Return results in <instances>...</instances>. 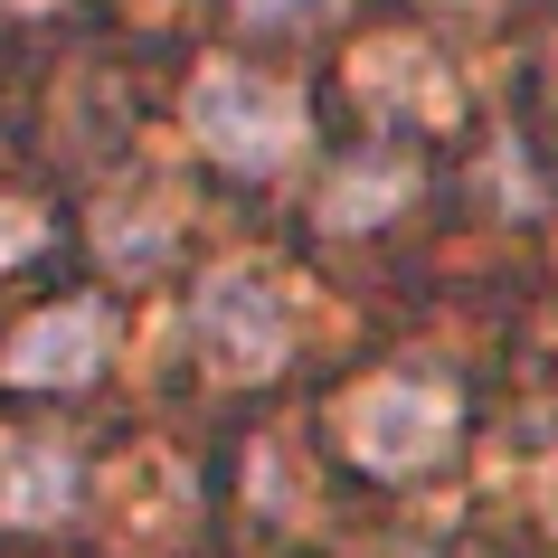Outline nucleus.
<instances>
[{
  "instance_id": "8",
  "label": "nucleus",
  "mask_w": 558,
  "mask_h": 558,
  "mask_svg": "<svg viewBox=\"0 0 558 558\" xmlns=\"http://www.w3.org/2000/svg\"><path fill=\"white\" fill-rule=\"evenodd\" d=\"M48 246H58V208L10 199V190H0V284H10V275H29Z\"/></svg>"
},
{
  "instance_id": "11",
  "label": "nucleus",
  "mask_w": 558,
  "mask_h": 558,
  "mask_svg": "<svg viewBox=\"0 0 558 558\" xmlns=\"http://www.w3.org/2000/svg\"><path fill=\"white\" fill-rule=\"evenodd\" d=\"M379 558H473V549H464V539H388Z\"/></svg>"
},
{
  "instance_id": "7",
  "label": "nucleus",
  "mask_w": 558,
  "mask_h": 558,
  "mask_svg": "<svg viewBox=\"0 0 558 558\" xmlns=\"http://www.w3.org/2000/svg\"><path fill=\"white\" fill-rule=\"evenodd\" d=\"M426 180H436L426 151H408V143H360V151L331 161L313 218H323L331 236H379V228H398V218L426 199Z\"/></svg>"
},
{
  "instance_id": "1",
  "label": "nucleus",
  "mask_w": 558,
  "mask_h": 558,
  "mask_svg": "<svg viewBox=\"0 0 558 558\" xmlns=\"http://www.w3.org/2000/svg\"><path fill=\"white\" fill-rule=\"evenodd\" d=\"M464 436H473V398L445 360H388V369H369V379H351L331 398L341 464L360 483H379V493H408V483L445 473L464 454Z\"/></svg>"
},
{
  "instance_id": "3",
  "label": "nucleus",
  "mask_w": 558,
  "mask_h": 558,
  "mask_svg": "<svg viewBox=\"0 0 558 558\" xmlns=\"http://www.w3.org/2000/svg\"><path fill=\"white\" fill-rule=\"evenodd\" d=\"M190 351L218 388H275L294 360V275L265 256H228L190 284Z\"/></svg>"
},
{
  "instance_id": "10",
  "label": "nucleus",
  "mask_w": 558,
  "mask_h": 558,
  "mask_svg": "<svg viewBox=\"0 0 558 558\" xmlns=\"http://www.w3.org/2000/svg\"><path fill=\"white\" fill-rule=\"evenodd\" d=\"M76 0H0V29H58Z\"/></svg>"
},
{
  "instance_id": "12",
  "label": "nucleus",
  "mask_w": 558,
  "mask_h": 558,
  "mask_svg": "<svg viewBox=\"0 0 558 558\" xmlns=\"http://www.w3.org/2000/svg\"><path fill=\"white\" fill-rule=\"evenodd\" d=\"M436 10H511V0H436Z\"/></svg>"
},
{
  "instance_id": "5",
  "label": "nucleus",
  "mask_w": 558,
  "mask_h": 558,
  "mask_svg": "<svg viewBox=\"0 0 558 558\" xmlns=\"http://www.w3.org/2000/svg\"><path fill=\"white\" fill-rule=\"evenodd\" d=\"M114 369V303L105 294H58L0 341V388L10 398H86Z\"/></svg>"
},
{
  "instance_id": "2",
  "label": "nucleus",
  "mask_w": 558,
  "mask_h": 558,
  "mask_svg": "<svg viewBox=\"0 0 558 558\" xmlns=\"http://www.w3.org/2000/svg\"><path fill=\"white\" fill-rule=\"evenodd\" d=\"M180 123H190L199 161L218 180H236V190H275V180H294L313 161V95L246 58H208L190 76V95H180Z\"/></svg>"
},
{
  "instance_id": "6",
  "label": "nucleus",
  "mask_w": 558,
  "mask_h": 558,
  "mask_svg": "<svg viewBox=\"0 0 558 558\" xmlns=\"http://www.w3.org/2000/svg\"><path fill=\"white\" fill-rule=\"evenodd\" d=\"M95 464L66 426H0V530L10 539H48V530L86 521Z\"/></svg>"
},
{
  "instance_id": "4",
  "label": "nucleus",
  "mask_w": 558,
  "mask_h": 558,
  "mask_svg": "<svg viewBox=\"0 0 558 558\" xmlns=\"http://www.w3.org/2000/svg\"><path fill=\"white\" fill-rule=\"evenodd\" d=\"M464 76L436 38L416 29H379L369 48L351 58V114H360V143H408V151H436V133L464 123Z\"/></svg>"
},
{
  "instance_id": "9",
  "label": "nucleus",
  "mask_w": 558,
  "mask_h": 558,
  "mask_svg": "<svg viewBox=\"0 0 558 558\" xmlns=\"http://www.w3.org/2000/svg\"><path fill=\"white\" fill-rule=\"evenodd\" d=\"M351 0H228V20L236 29H256V38H313V29H331Z\"/></svg>"
}]
</instances>
